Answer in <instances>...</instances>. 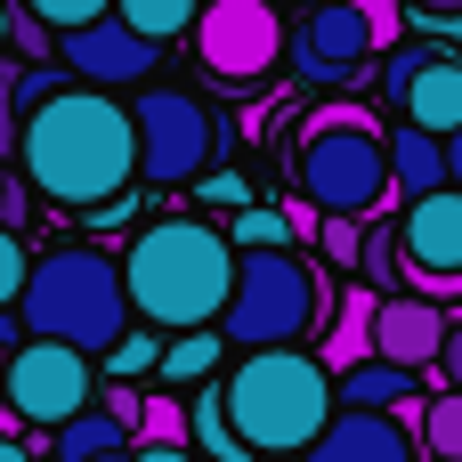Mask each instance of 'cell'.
Segmentation results:
<instances>
[{
	"label": "cell",
	"mask_w": 462,
	"mask_h": 462,
	"mask_svg": "<svg viewBox=\"0 0 462 462\" xmlns=\"http://www.w3.org/2000/svg\"><path fill=\"white\" fill-rule=\"evenodd\" d=\"M16 162L24 187L57 211H97L114 195L138 187V138H130V106L106 89L65 81L57 97H41L32 114H16Z\"/></svg>",
	"instance_id": "cell-1"
},
{
	"label": "cell",
	"mask_w": 462,
	"mask_h": 462,
	"mask_svg": "<svg viewBox=\"0 0 462 462\" xmlns=\"http://www.w3.org/2000/svg\"><path fill=\"white\" fill-rule=\"evenodd\" d=\"M122 268V300H130V325H154V333H195V325H219L227 309V284H236V244L211 227V219H154L130 236V252L114 260Z\"/></svg>",
	"instance_id": "cell-2"
},
{
	"label": "cell",
	"mask_w": 462,
	"mask_h": 462,
	"mask_svg": "<svg viewBox=\"0 0 462 462\" xmlns=\"http://www.w3.org/2000/svg\"><path fill=\"white\" fill-rule=\"evenodd\" d=\"M219 406H227V430L244 455H309V439L333 422V374L309 357V349H244L219 382Z\"/></svg>",
	"instance_id": "cell-3"
},
{
	"label": "cell",
	"mask_w": 462,
	"mask_h": 462,
	"mask_svg": "<svg viewBox=\"0 0 462 462\" xmlns=\"http://www.w3.org/2000/svg\"><path fill=\"white\" fill-rule=\"evenodd\" d=\"M16 309H24V333H32V341H65V349H81V357H97L106 341L130 333L122 268H114V252H97V244H57V252H41V260L24 268Z\"/></svg>",
	"instance_id": "cell-4"
},
{
	"label": "cell",
	"mask_w": 462,
	"mask_h": 462,
	"mask_svg": "<svg viewBox=\"0 0 462 462\" xmlns=\"http://www.w3.org/2000/svg\"><path fill=\"white\" fill-rule=\"evenodd\" d=\"M292 179L300 203L317 219H374L390 203V154H382V122L357 106H317L292 138Z\"/></svg>",
	"instance_id": "cell-5"
},
{
	"label": "cell",
	"mask_w": 462,
	"mask_h": 462,
	"mask_svg": "<svg viewBox=\"0 0 462 462\" xmlns=\"http://www.w3.org/2000/svg\"><path fill=\"white\" fill-rule=\"evenodd\" d=\"M325 276L300 252H236V284L219 309V341L236 349H300L325 317Z\"/></svg>",
	"instance_id": "cell-6"
},
{
	"label": "cell",
	"mask_w": 462,
	"mask_h": 462,
	"mask_svg": "<svg viewBox=\"0 0 462 462\" xmlns=\"http://www.w3.org/2000/svg\"><path fill=\"white\" fill-rule=\"evenodd\" d=\"M122 106H130V138H138V179H154V187H195L203 162L236 146V130L211 122V106L171 89V81H154Z\"/></svg>",
	"instance_id": "cell-7"
},
{
	"label": "cell",
	"mask_w": 462,
	"mask_h": 462,
	"mask_svg": "<svg viewBox=\"0 0 462 462\" xmlns=\"http://www.w3.org/2000/svg\"><path fill=\"white\" fill-rule=\"evenodd\" d=\"M398 292L439 300V309L462 292V187L414 195L398 211Z\"/></svg>",
	"instance_id": "cell-8"
},
{
	"label": "cell",
	"mask_w": 462,
	"mask_h": 462,
	"mask_svg": "<svg viewBox=\"0 0 462 462\" xmlns=\"http://www.w3.org/2000/svg\"><path fill=\"white\" fill-rule=\"evenodd\" d=\"M195 57L211 81H260L284 57V16L276 0H203L195 8Z\"/></svg>",
	"instance_id": "cell-9"
},
{
	"label": "cell",
	"mask_w": 462,
	"mask_h": 462,
	"mask_svg": "<svg viewBox=\"0 0 462 462\" xmlns=\"http://www.w3.org/2000/svg\"><path fill=\"white\" fill-rule=\"evenodd\" d=\"M89 398H97V365L81 349H65V341H16V357H8V414L16 422L57 430Z\"/></svg>",
	"instance_id": "cell-10"
},
{
	"label": "cell",
	"mask_w": 462,
	"mask_h": 462,
	"mask_svg": "<svg viewBox=\"0 0 462 462\" xmlns=\"http://www.w3.org/2000/svg\"><path fill=\"white\" fill-rule=\"evenodd\" d=\"M154 41H138L122 16H97V24H73V32H57V73L65 81H81V89H138L146 73H154Z\"/></svg>",
	"instance_id": "cell-11"
},
{
	"label": "cell",
	"mask_w": 462,
	"mask_h": 462,
	"mask_svg": "<svg viewBox=\"0 0 462 462\" xmlns=\"http://www.w3.org/2000/svg\"><path fill=\"white\" fill-rule=\"evenodd\" d=\"M382 49H374V24H365V0H317L309 16H300V32H292V65H300V81H349V73H365Z\"/></svg>",
	"instance_id": "cell-12"
},
{
	"label": "cell",
	"mask_w": 462,
	"mask_h": 462,
	"mask_svg": "<svg viewBox=\"0 0 462 462\" xmlns=\"http://www.w3.org/2000/svg\"><path fill=\"white\" fill-rule=\"evenodd\" d=\"M439 341H447V309H439V300L382 292V309H374V357H382V365L430 374V365H439Z\"/></svg>",
	"instance_id": "cell-13"
},
{
	"label": "cell",
	"mask_w": 462,
	"mask_h": 462,
	"mask_svg": "<svg viewBox=\"0 0 462 462\" xmlns=\"http://www.w3.org/2000/svg\"><path fill=\"white\" fill-rule=\"evenodd\" d=\"M300 462H414V439L390 422V414H365V406H333V422L309 439Z\"/></svg>",
	"instance_id": "cell-14"
},
{
	"label": "cell",
	"mask_w": 462,
	"mask_h": 462,
	"mask_svg": "<svg viewBox=\"0 0 462 462\" xmlns=\"http://www.w3.org/2000/svg\"><path fill=\"white\" fill-rule=\"evenodd\" d=\"M390 106L406 114V130H430V138L462 130V65L447 57V49H430V57L390 89Z\"/></svg>",
	"instance_id": "cell-15"
},
{
	"label": "cell",
	"mask_w": 462,
	"mask_h": 462,
	"mask_svg": "<svg viewBox=\"0 0 462 462\" xmlns=\"http://www.w3.org/2000/svg\"><path fill=\"white\" fill-rule=\"evenodd\" d=\"M374 309H382V292H365V284H349L341 292V309H333V325H325V341L309 349L325 374H349V365H365L374 357Z\"/></svg>",
	"instance_id": "cell-16"
},
{
	"label": "cell",
	"mask_w": 462,
	"mask_h": 462,
	"mask_svg": "<svg viewBox=\"0 0 462 462\" xmlns=\"http://www.w3.org/2000/svg\"><path fill=\"white\" fill-rule=\"evenodd\" d=\"M382 154H390V195L414 203V195H439L447 187V154H439L430 130H406L398 122V130H382Z\"/></svg>",
	"instance_id": "cell-17"
},
{
	"label": "cell",
	"mask_w": 462,
	"mask_h": 462,
	"mask_svg": "<svg viewBox=\"0 0 462 462\" xmlns=\"http://www.w3.org/2000/svg\"><path fill=\"white\" fill-rule=\"evenodd\" d=\"M219 374V325H195V333H171L162 357H154V390H195Z\"/></svg>",
	"instance_id": "cell-18"
},
{
	"label": "cell",
	"mask_w": 462,
	"mask_h": 462,
	"mask_svg": "<svg viewBox=\"0 0 462 462\" xmlns=\"http://www.w3.org/2000/svg\"><path fill=\"white\" fill-rule=\"evenodd\" d=\"M398 398H414V374H406V365H382V357H365V365L333 374V406H365V414H390Z\"/></svg>",
	"instance_id": "cell-19"
},
{
	"label": "cell",
	"mask_w": 462,
	"mask_h": 462,
	"mask_svg": "<svg viewBox=\"0 0 462 462\" xmlns=\"http://www.w3.org/2000/svg\"><path fill=\"white\" fill-rule=\"evenodd\" d=\"M187 447L211 462H244V447H236V430H227V406H219V374L211 382H195V398H187Z\"/></svg>",
	"instance_id": "cell-20"
},
{
	"label": "cell",
	"mask_w": 462,
	"mask_h": 462,
	"mask_svg": "<svg viewBox=\"0 0 462 462\" xmlns=\"http://www.w3.org/2000/svg\"><path fill=\"white\" fill-rule=\"evenodd\" d=\"M195 8H203V0H114V16H122L138 41H154V49L179 41V32H195Z\"/></svg>",
	"instance_id": "cell-21"
},
{
	"label": "cell",
	"mask_w": 462,
	"mask_h": 462,
	"mask_svg": "<svg viewBox=\"0 0 462 462\" xmlns=\"http://www.w3.org/2000/svg\"><path fill=\"white\" fill-rule=\"evenodd\" d=\"M122 422H106L97 406H81L73 422H57V462H89V455H122Z\"/></svg>",
	"instance_id": "cell-22"
},
{
	"label": "cell",
	"mask_w": 462,
	"mask_h": 462,
	"mask_svg": "<svg viewBox=\"0 0 462 462\" xmlns=\"http://www.w3.org/2000/svg\"><path fill=\"white\" fill-rule=\"evenodd\" d=\"M130 447H187V398L179 390H146V406L130 422Z\"/></svg>",
	"instance_id": "cell-23"
},
{
	"label": "cell",
	"mask_w": 462,
	"mask_h": 462,
	"mask_svg": "<svg viewBox=\"0 0 462 462\" xmlns=\"http://www.w3.org/2000/svg\"><path fill=\"white\" fill-rule=\"evenodd\" d=\"M154 357H162V333H154V325H130L122 341H106V349H97L106 382H146V374H154Z\"/></svg>",
	"instance_id": "cell-24"
},
{
	"label": "cell",
	"mask_w": 462,
	"mask_h": 462,
	"mask_svg": "<svg viewBox=\"0 0 462 462\" xmlns=\"http://www.w3.org/2000/svg\"><path fill=\"white\" fill-rule=\"evenodd\" d=\"M357 276H365V292H398V219H365Z\"/></svg>",
	"instance_id": "cell-25"
},
{
	"label": "cell",
	"mask_w": 462,
	"mask_h": 462,
	"mask_svg": "<svg viewBox=\"0 0 462 462\" xmlns=\"http://www.w3.org/2000/svg\"><path fill=\"white\" fill-rule=\"evenodd\" d=\"M414 439H422V447H430L439 462H462V390H439V398L422 406Z\"/></svg>",
	"instance_id": "cell-26"
},
{
	"label": "cell",
	"mask_w": 462,
	"mask_h": 462,
	"mask_svg": "<svg viewBox=\"0 0 462 462\" xmlns=\"http://www.w3.org/2000/svg\"><path fill=\"white\" fill-rule=\"evenodd\" d=\"M24 16H32V24H49V32H73V24L114 16V0H24Z\"/></svg>",
	"instance_id": "cell-27"
},
{
	"label": "cell",
	"mask_w": 462,
	"mask_h": 462,
	"mask_svg": "<svg viewBox=\"0 0 462 462\" xmlns=\"http://www.w3.org/2000/svg\"><path fill=\"white\" fill-rule=\"evenodd\" d=\"M106 422H122V439H130V422H138V406H146V382H97V398H89Z\"/></svg>",
	"instance_id": "cell-28"
},
{
	"label": "cell",
	"mask_w": 462,
	"mask_h": 462,
	"mask_svg": "<svg viewBox=\"0 0 462 462\" xmlns=\"http://www.w3.org/2000/svg\"><path fill=\"white\" fill-rule=\"evenodd\" d=\"M317 244L333 268H357V244H365V219H317Z\"/></svg>",
	"instance_id": "cell-29"
},
{
	"label": "cell",
	"mask_w": 462,
	"mask_h": 462,
	"mask_svg": "<svg viewBox=\"0 0 462 462\" xmlns=\"http://www.w3.org/2000/svg\"><path fill=\"white\" fill-rule=\"evenodd\" d=\"M24 268H32V260H24V236H16V227H0V317L16 309V292H24Z\"/></svg>",
	"instance_id": "cell-30"
},
{
	"label": "cell",
	"mask_w": 462,
	"mask_h": 462,
	"mask_svg": "<svg viewBox=\"0 0 462 462\" xmlns=\"http://www.w3.org/2000/svg\"><path fill=\"white\" fill-rule=\"evenodd\" d=\"M57 89H65V73H57V65H32V73H16V81H8V106H16V114H32V106H41V97H57Z\"/></svg>",
	"instance_id": "cell-31"
},
{
	"label": "cell",
	"mask_w": 462,
	"mask_h": 462,
	"mask_svg": "<svg viewBox=\"0 0 462 462\" xmlns=\"http://www.w3.org/2000/svg\"><path fill=\"white\" fill-rule=\"evenodd\" d=\"M195 195H203L211 211H244V203H252V187H244L236 171H203V179H195Z\"/></svg>",
	"instance_id": "cell-32"
},
{
	"label": "cell",
	"mask_w": 462,
	"mask_h": 462,
	"mask_svg": "<svg viewBox=\"0 0 462 462\" xmlns=\"http://www.w3.org/2000/svg\"><path fill=\"white\" fill-rule=\"evenodd\" d=\"M8 41H24V57H49V49H57V32H49V24H32L24 8H8Z\"/></svg>",
	"instance_id": "cell-33"
},
{
	"label": "cell",
	"mask_w": 462,
	"mask_h": 462,
	"mask_svg": "<svg viewBox=\"0 0 462 462\" xmlns=\"http://www.w3.org/2000/svg\"><path fill=\"white\" fill-rule=\"evenodd\" d=\"M447 390H462V317H447V341H439V365H430Z\"/></svg>",
	"instance_id": "cell-34"
},
{
	"label": "cell",
	"mask_w": 462,
	"mask_h": 462,
	"mask_svg": "<svg viewBox=\"0 0 462 462\" xmlns=\"http://www.w3.org/2000/svg\"><path fill=\"white\" fill-rule=\"evenodd\" d=\"M81 219H89V227H122V219H130V195H114V203H97V211H81Z\"/></svg>",
	"instance_id": "cell-35"
},
{
	"label": "cell",
	"mask_w": 462,
	"mask_h": 462,
	"mask_svg": "<svg viewBox=\"0 0 462 462\" xmlns=\"http://www.w3.org/2000/svg\"><path fill=\"white\" fill-rule=\"evenodd\" d=\"M439 154H447V187H462V130H447V138H439Z\"/></svg>",
	"instance_id": "cell-36"
},
{
	"label": "cell",
	"mask_w": 462,
	"mask_h": 462,
	"mask_svg": "<svg viewBox=\"0 0 462 462\" xmlns=\"http://www.w3.org/2000/svg\"><path fill=\"white\" fill-rule=\"evenodd\" d=\"M130 455H138V462H195L187 447H130Z\"/></svg>",
	"instance_id": "cell-37"
},
{
	"label": "cell",
	"mask_w": 462,
	"mask_h": 462,
	"mask_svg": "<svg viewBox=\"0 0 462 462\" xmlns=\"http://www.w3.org/2000/svg\"><path fill=\"white\" fill-rule=\"evenodd\" d=\"M8 146H16V106L0 97V154H8Z\"/></svg>",
	"instance_id": "cell-38"
},
{
	"label": "cell",
	"mask_w": 462,
	"mask_h": 462,
	"mask_svg": "<svg viewBox=\"0 0 462 462\" xmlns=\"http://www.w3.org/2000/svg\"><path fill=\"white\" fill-rule=\"evenodd\" d=\"M0 462H32V455H24V439H0Z\"/></svg>",
	"instance_id": "cell-39"
},
{
	"label": "cell",
	"mask_w": 462,
	"mask_h": 462,
	"mask_svg": "<svg viewBox=\"0 0 462 462\" xmlns=\"http://www.w3.org/2000/svg\"><path fill=\"white\" fill-rule=\"evenodd\" d=\"M89 462H138V455H130V447H122V455H89Z\"/></svg>",
	"instance_id": "cell-40"
},
{
	"label": "cell",
	"mask_w": 462,
	"mask_h": 462,
	"mask_svg": "<svg viewBox=\"0 0 462 462\" xmlns=\"http://www.w3.org/2000/svg\"><path fill=\"white\" fill-rule=\"evenodd\" d=\"M0 49H8V0H0Z\"/></svg>",
	"instance_id": "cell-41"
},
{
	"label": "cell",
	"mask_w": 462,
	"mask_h": 462,
	"mask_svg": "<svg viewBox=\"0 0 462 462\" xmlns=\"http://www.w3.org/2000/svg\"><path fill=\"white\" fill-rule=\"evenodd\" d=\"M268 462H292V455H268Z\"/></svg>",
	"instance_id": "cell-42"
}]
</instances>
